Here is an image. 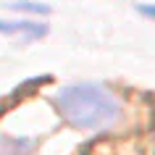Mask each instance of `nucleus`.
<instances>
[{
	"label": "nucleus",
	"instance_id": "f257e3e1",
	"mask_svg": "<svg viewBox=\"0 0 155 155\" xmlns=\"http://www.w3.org/2000/svg\"><path fill=\"white\" fill-rule=\"evenodd\" d=\"M55 108L76 129H108L121 116V100L105 84L76 82L61 87L55 95Z\"/></svg>",
	"mask_w": 155,
	"mask_h": 155
},
{
	"label": "nucleus",
	"instance_id": "f03ea898",
	"mask_svg": "<svg viewBox=\"0 0 155 155\" xmlns=\"http://www.w3.org/2000/svg\"><path fill=\"white\" fill-rule=\"evenodd\" d=\"M0 34L21 37V40H40L48 34V26L37 21H0Z\"/></svg>",
	"mask_w": 155,
	"mask_h": 155
},
{
	"label": "nucleus",
	"instance_id": "7ed1b4c3",
	"mask_svg": "<svg viewBox=\"0 0 155 155\" xmlns=\"http://www.w3.org/2000/svg\"><path fill=\"white\" fill-rule=\"evenodd\" d=\"M29 150H32V142L11 139V137L0 139V155H29Z\"/></svg>",
	"mask_w": 155,
	"mask_h": 155
},
{
	"label": "nucleus",
	"instance_id": "20e7f679",
	"mask_svg": "<svg viewBox=\"0 0 155 155\" xmlns=\"http://www.w3.org/2000/svg\"><path fill=\"white\" fill-rule=\"evenodd\" d=\"M11 11H24V13H40V16H45V13H50V5H45V3H29V0H13V3H8Z\"/></svg>",
	"mask_w": 155,
	"mask_h": 155
},
{
	"label": "nucleus",
	"instance_id": "39448f33",
	"mask_svg": "<svg viewBox=\"0 0 155 155\" xmlns=\"http://www.w3.org/2000/svg\"><path fill=\"white\" fill-rule=\"evenodd\" d=\"M139 11H142L147 18H153V21H155V5H139Z\"/></svg>",
	"mask_w": 155,
	"mask_h": 155
}]
</instances>
